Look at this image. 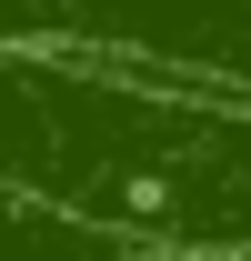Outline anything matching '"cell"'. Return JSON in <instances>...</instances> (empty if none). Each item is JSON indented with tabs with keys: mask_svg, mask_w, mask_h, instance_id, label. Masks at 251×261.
<instances>
[{
	"mask_svg": "<svg viewBox=\"0 0 251 261\" xmlns=\"http://www.w3.org/2000/svg\"><path fill=\"white\" fill-rule=\"evenodd\" d=\"M0 261H131V251L111 231H91L81 211H61V201L0 191Z\"/></svg>",
	"mask_w": 251,
	"mask_h": 261,
	"instance_id": "cell-3",
	"label": "cell"
},
{
	"mask_svg": "<svg viewBox=\"0 0 251 261\" xmlns=\"http://www.w3.org/2000/svg\"><path fill=\"white\" fill-rule=\"evenodd\" d=\"M0 191L81 211L131 261H251V100L0 50Z\"/></svg>",
	"mask_w": 251,
	"mask_h": 261,
	"instance_id": "cell-1",
	"label": "cell"
},
{
	"mask_svg": "<svg viewBox=\"0 0 251 261\" xmlns=\"http://www.w3.org/2000/svg\"><path fill=\"white\" fill-rule=\"evenodd\" d=\"M0 50L251 100V0H0Z\"/></svg>",
	"mask_w": 251,
	"mask_h": 261,
	"instance_id": "cell-2",
	"label": "cell"
}]
</instances>
